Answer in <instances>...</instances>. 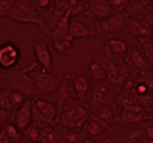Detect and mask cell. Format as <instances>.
<instances>
[{
	"mask_svg": "<svg viewBox=\"0 0 153 143\" xmlns=\"http://www.w3.org/2000/svg\"><path fill=\"white\" fill-rule=\"evenodd\" d=\"M60 121L69 130L80 129L88 118V111L84 107L67 103L60 109Z\"/></svg>",
	"mask_w": 153,
	"mask_h": 143,
	"instance_id": "obj_2",
	"label": "cell"
},
{
	"mask_svg": "<svg viewBox=\"0 0 153 143\" xmlns=\"http://www.w3.org/2000/svg\"><path fill=\"white\" fill-rule=\"evenodd\" d=\"M142 45L146 59L148 60V61L153 64V41L146 40L142 41Z\"/></svg>",
	"mask_w": 153,
	"mask_h": 143,
	"instance_id": "obj_20",
	"label": "cell"
},
{
	"mask_svg": "<svg viewBox=\"0 0 153 143\" xmlns=\"http://www.w3.org/2000/svg\"><path fill=\"white\" fill-rule=\"evenodd\" d=\"M9 142H10V139L8 138L5 131H3L0 134V143H9Z\"/></svg>",
	"mask_w": 153,
	"mask_h": 143,
	"instance_id": "obj_27",
	"label": "cell"
},
{
	"mask_svg": "<svg viewBox=\"0 0 153 143\" xmlns=\"http://www.w3.org/2000/svg\"><path fill=\"white\" fill-rule=\"evenodd\" d=\"M102 131V126L97 121L93 120V121H91L88 124L87 132L91 136H98L99 135H101Z\"/></svg>",
	"mask_w": 153,
	"mask_h": 143,
	"instance_id": "obj_19",
	"label": "cell"
},
{
	"mask_svg": "<svg viewBox=\"0 0 153 143\" xmlns=\"http://www.w3.org/2000/svg\"><path fill=\"white\" fill-rule=\"evenodd\" d=\"M152 4H153V2H152ZM152 5H153V4H152Z\"/></svg>",
	"mask_w": 153,
	"mask_h": 143,
	"instance_id": "obj_29",
	"label": "cell"
},
{
	"mask_svg": "<svg viewBox=\"0 0 153 143\" xmlns=\"http://www.w3.org/2000/svg\"><path fill=\"white\" fill-rule=\"evenodd\" d=\"M31 77L35 87L43 94H48L55 91L60 81L57 75L47 71L32 74Z\"/></svg>",
	"mask_w": 153,
	"mask_h": 143,
	"instance_id": "obj_3",
	"label": "cell"
},
{
	"mask_svg": "<svg viewBox=\"0 0 153 143\" xmlns=\"http://www.w3.org/2000/svg\"><path fill=\"white\" fill-rule=\"evenodd\" d=\"M69 85L66 80H64L60 86V91L58 96V103L59 106V109H62L64 105H65L70 98V88Z\"/></svg>",
	"mask_w": 153,
	"mask_h": 143,
	"instance_id": "obj_15",
	"label": "cell"
},
{
	"mask_svg": "<svg viewBox=\"0 0 153 143\" xmlns=\"http://www.w3.org/2000/svg\"><path fill=\"white\" fill-rule=\"evenodd\" d=\"M34 2H35V4H35V6L38 8L39 10H40V9L48 8L50 5V4L52 3L51 1H48V0H45V1H34Z\"/></svg>",
	"mask_w": 153,
	"mask_h": 143,
	"instance_id": "obj_26",
	"label": "cell"
},
{
	"mask_svg": "<svg viewBox=\"0 0 153 143\" xmlns=\"http://www.w3.org/2000/svg\"><path fill=\"white\" fill-rule=\"evenodd\" d=\"M14 0H0V17H6L14 6Z\"/></svg>",
	"mask_w": 153,
	"mask_h": 143,
	"instance_id": "obj_18",
	"label": "cell"
},
{
	"mask_svg": "<svg viewBox=\"0 0 153 143\" xmlns=\"http://www.w3.org/2000/svg\"><path fill=\"white\" fill-rule=\"evenodd\" d=\"M146 136L150 141H153V123H150L146 127Z\"/></svg>",
	"mask_w": 153,
	"mask_h": 143,
	"instance_id": "obj_25",
	"label": "cell"
},
{
	"mask_svg": "<svg viewBox=\"0 0 153 143\" xmlns=\"http://www.w3.org/2000/svg\"><path fill=\"white\" fill-rule=\"evenodd\" d=\"M5 133L10 141H12L13 142H17V141L20 139V135L18 131L12 125H8L5 130Z\"/></svg>",
	"mask_w": 153,
	"mask_h": 143,
	"instance_id": "obj_22",
	"label": "cell"
},
{
	"mask_svg": "<svg viewBox=\"0 0 153 143\" xmlns=\"http://www.w3.org/2000/svg\"><path fill=\"white\" fill-rule=\"evenodd\" d=\"M96 34V30L91 27L84 24V22L77 20H72L70 22L69 31L67 35L71 41H74L75 38L89 37Z\"/></svg>",
	"mask_w": 153,
	"mask_h": 143,
	"instance_id": "obj_8",
	"label": "cell"
},
{
	"mask_svg": "<svg viewBox=\"0 0 153 143\" xmlns=\"http://www.w3.org/2000/svg\"><path fill=\"white\" fill-rule=\"evenodd\" d=\"M89 73L94 79L98 81L102 80L107 75L104 67L98 61H91L89 64Z\"/></svg>",
	"mask_w": 153,
	"mask_h": 143,
	"instance_id": "obj_13",
	"label": "cell"
},
{
	"mask_svg": "<svg viewBox=\"0 0 153 143\" xmlns=\"http://www.w3.org/2000/svg\"><path fill=\"white\" fill-rule=\"evenodd\" d=\"M24 98H25L24 94L16 90H12L9 92V99H10V103L12 108L20 107L22 104L25 102Z\"/></svg>",
	"mask_w": 153,
	"mask_h": 143,
	"instance_id": "obj_17",
	"label": "cell"
},
{
	"mask_svg": "<svg viewBox=\"0 0 153 143\" xmlns=\"http://www.w3.org/2000/svg\"><path fill=\"white\" fill-rule=\"evenodd\" d=\"M20 59L18 48L11 43H6L0 47V66L4 69L15 67Z\"/></svg>",
	"mask_w": 153,
	"mask_h": 143,
	"instance_id": "obj_5",
	"label": "cell"
},
{
	"mask_svg": "<svg viewBox=\"0 0 153 143\" xmlns=\"http://www.w3.org/2000/svg\"><path fill=\"white\" fill-rule=\"evenodd\" d=\"M123 22H124V19L120 14L113 15L108 17L102 18L99 25V29L104 31L106 33L113 32L114 30H118L122 27Z\"/></svg>",
	"mask_w": 153,
	"mask_h": 143,
	"instance_id": "obj_11",
	"label": "cell"
},
{
	"mask_svg": "<svg viewBox=\"0 0 153 143\" xmlns=\"http://www.w3.org/2000/svg\"><path fill=\"white\" fill-rule=\"evenodd\" d=\"M108 47L112 54L120 55L127 51V44L120 38H110L108 42Z\"/></svg>",
	"mask_w": 153,
	"mask_h": 143,
	"instance_id": "obj_12",
	"label": "cell"
},
{
	"mask_svg": "<svg viewBox=\"0 0 153 143\" xmlns=\"http://www.w3.org/2000/svg\"><path fill=\"white\" fill-rule=\"evenodd\" d=\"M146 90H147V88H146V85H139V87H138V91H139V93H145L146 91Z\"/></svg>",
	"mask_w": 153,
	"mask_h": 143,
	"instance_id": "obj_28",
	"label": "cell"
},
{
	"mask_svg": "<svg viewBox=\"0 0 153 143\" xmlns=\"http://www.w3.org/2000/svg\"><path fill=\"white\" fill-rule=\"evenodd\" d=\"M34 52L37 61L47 72L53 70V57L48 45L43 41H36L33 43Z\"/></svg>",
	"mask_w": 153,
	"mask_h": 143,
	"instance_id": "obj_4",
	"label": "cell"
},
{
	"mask_svg": "<svg viewBox=\"0 0 153 143\" xmlns=\"http://www.w3.org/2000/svg\"><path fill=\"white\" fill-rule=\"evenodd\" d=\"M34 110L48 123L55 122L58 116V109L55 105L42 98H38L34 102Z\"/></svg>",
	"mask_w": 153,
	"mask_h": 143,
	"instance_id": "obj_6",
	"label": "cell"
},
{
	"mask_svg": "<svg viewBox=\"0 0 153 143\" xmlns=\"http://www.w3.org/2000/svg\"><path fill=\"white\" fill-rule=\"evenodd\" d=\"M89 85H90L89 80L84 75H72L71 80V86L77 97L82 98L85 96L89 90Z\"/></svg>",
	"mask_w": 153,
	"mask_h": 143,
	"instance_id": "obj_10",
	"label": "cell"
},
{
	"mask_svg": "<svg viewBox=\"0 0 153 143\" xmlns=\"http://www.w3.org/2000/svg\"><path fill=\"white\" fill-rule=\"evenodd\" d=\"M130 60L132 63L139 69L146 68L147 66V61L145 56L138 49H133L130 54Z\"/></svg>",
	"mask_w": 153,
	"mask_h": 143,
	"instance_id": "obj_16",
	"label": "cell"
},
{
	"mask_svg": "<svg viewBox=\"0 0 153 143\" xmlns=\"http://www.w3.org/2000/svg\"><path fill=\"white\" fill-rule=\"evenodd\" d=\"M127 26L130 32L142 41L147 40V37L150 35L152 31V28L147 24L146 21L138 18L128 21Z\"/></svg>",
	"mask_w": 153,
	"mask_h": 143,
	"instance_id": "obj_9",
	"label": "cell"
},
{
	"mask_svg": "<svg viewBox=\"0 0 153 143\" xmlns=\"http://www.w3.org/2000/svg\"><path fill=\"white\" fill-rule=\"evenodd\" d=\"M6 17L21 23H32L40 26L42 28H45L40 10L33 1H15L14 6Z\"/></svg>",
	"mask_w": 153,
	"mask_h": 143,
	"instance_id": "obj_1",
	"label": "cell"
},
{
	"mask_svg": "<svg viewBox=\"0 0 153 143\" xmlns=\"http://www.w3.org/2000/svg\"><path fill=\"white\" fill-rule=\"evenodd\" d=\"M145 118L146 117L141 113L140 109H126L122 114V120L124 123H137Z\"/></svg>",
	"mask_w": 153,
	"mask_h": 143,
	"instance_id": "obj_14",
	"label": "cell"
},
{
	"mask_svg": "<svg viewBox=\"0 0 153 143\" xmlns=\"http://www.w3.org/2000/svg\"><path fill=\"white\" fill-rule=\"evenodd\" d=\"M108 92V89L107 86H105L103 85H98L97 89L96 90V92L94 94V101L95 103H100L102 101V98H104V97L107 95Z\"/></svg>",
	"mask_w": 153,
	"mask_h": 143,
	"instance_id": "obj_21",
	"label": "cell"
},
{
	"mask_svg": "<svg viewBox=\"0 0 153 143\" xmlns=\"http://www.w3.org/2000/svg\"><path fill=\"white\" fill-rule=\"evenodd\" d=\"M33 109L34 103L31 100H26L18 108L15 116V121L19 130H25L28 129L32 121Z\"/></svg>",
	"mask_w": 153,
	"mask_h": 143,
	"instance_id": "obj_7",
	"label": "cell"
},
{
	"mask_svg": "<svg viewBox=\"0 0 153 143\" xmlns=\"http://www.w3.org/2000/svg\"><path fill=\"white\" fill-rule=\"evenodd\" d=\"M151 28H153V5L145 10V19Z\"/></svg>",
	"mask_w": 153,
	"mask_h": 143,
	"instance_id": "obj_23",
	"label": "cell"
},
{
	"mask_svg": "<svg viewBox=\"0 0 153 143\" xmlns=\"http://www.w3.org/2000/svg\"><path fill=\"white\" fill-rule=\"evenodd\" d=\"M113 116V113H112V110L109 109H107V108H105V109H102L101 110V112L99 113V119L101 120V121H108V120H109L110 118Z\"/></svg>",
	"mask_w": 153,
	"mask_h": 143,
	"instance_id": "obj_24",
	"label": "cell"
}]
</instances>
